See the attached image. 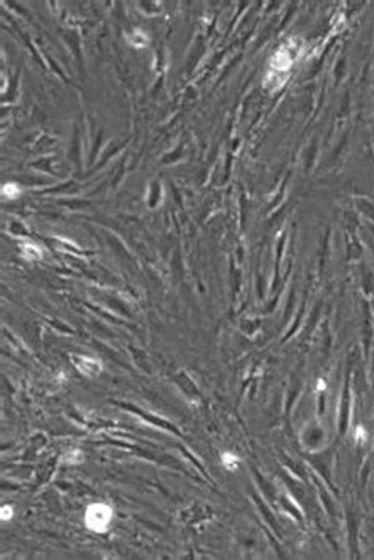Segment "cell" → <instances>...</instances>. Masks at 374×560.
<instances>
[{"instance_id":"cell-3","label":"cell","mask_w":374,"mask_h":560,"mask_svg":"<svg viewBox=\"0 0 374 560\" xmlns=\"http://www.w3.org/2000/svg\"><path fill=\"white\" fill-rule=\"evenodd\" d=\"M290 65H292V59H290V55H289L287 51L286 52L284 51H280L272 59V68L275 71H286V70H289Z\"/></svg>"},{"instance_id":"cell-6","label":"cell","mask_w":374,"mask_h":560,"mask_svg":"<svg viewBox=\"0 0 374 560\" xmlns=\"http://www.w3.org/2000/svg\"><path fill=\"white\" fill-rule=\"evenodd\" d=\"M147 36H145L141 30H136L134 33H133V38H130V43H131V45H134V46H137V48H142V46H145V45H147Z\"/></svg>"},{"instance_id":"cell-5","label":"cell","mask_w":374,"mask_h":560,"mask_svg":"<svg viewBox=\"0 0 374 560\" xmlns=\"http://www.w3.org/2000/svg\"><path fill=\"white\" fill-rule=\"evenodd\" d=\"M21 195V188L16 183H7L2 186V196L8 199H16Z\"/></svg>"},{"instance_id":"cell-4","label":"cell","mask_w":374,"mask_h":560,"mask_svg":"<svg viewBox=\"0 0 374 560\" xmlns=\"http://www.w3.org/2000/svg\"><path fill=\"white\" fill-rule=\"evenodd\" d=\"M21 253H23L24 259L27 261H38L43 257V251H41V248L35 243H29V242H24L21 243Z\"/></svg>"},{"instance_id":"cell-2","label":"cell","mask_w":374,"mask_h":560,"mask_svg":"<svg viewBox=\"0 0 374 560\" xmlns=\"http://www.w3.org/2000/svg\"><path fill=\"white\" fill-rule=\"evenodd\" d=\"M71 361L74 363L77 371L87 377H96L103 371L101 361L95 360L92 357H87V355H71Z\"/></svg>"},{"instance_id":"cell-8","label":"cell","mask_w":374,"mask_h":560,"mask_svg":"<svg viewBox=\"0 0 374 560\" xmlns=\"http://www.w3.org/2000/svg\"><path fill=\"white\" fill-rule=\"evenodd\" d=\"M11 518H13V508L8 507V505L2 507V510H0V519H2V521H10Z\"/></svg>"},{"instance_id":"cell-1","label":"cell","mask_w":374,"mask_h":560,"mask_svg":"<svg viewBox=\"0 0 374 560\" xmlns=\"http://www.w3.org/2000/svg\"><path fill=\"white\" fill-rule=\"evenodd\" d=\"M112 519V508L106 504H92L86 510V526L96 532L105 533Z\"/></svg>"},{"instance_id":"cell-7","label":"cell","mask_w":374,"mask_h":560,"mask_svg":"<svg viewBox=\"0 0 374 560\" xmlns=\"http://www.w3.org/2000/svg\"><path fill=\"white\" fill-rule=\"evenodd\" d=\"M237 462H239V459H237V456H235V455H232V453H224V455H223V466H224L226 469L234 470V469L237 467Z\"/></svg>"}]
</instances>
